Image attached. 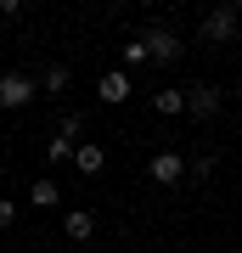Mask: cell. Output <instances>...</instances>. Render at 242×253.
<instances>
[{
    "instance_id": "obj_1",
    "label": "cell",
    "mask_w": 242,
    "mask_h": 253,
    "mask_svg": "<svg viewBox=\"0 0 242 253\" xmlns=\"http://www.w3.org/2000/svg\"><path fill=\"white\" fill-rule=\"evenodd\" d=\"M237 6H214V11H208V17H203V40H208V45H231V40H237Z\"/></svg>"
},
{
    "instance_id": "obj_2",
    "label": "cell",
    "mask_w": 242,
    "mask_h": 253,
    "mask_svg": "<svg viewBox=\"0 0 242 253\" xmlns=\"http://www.w3.org/2000/svg\"><path fill=\"white\" fill-rule=\"evenodd\" d=\"M141 45H146V56H152V62H175V56L186 51V45L169 34V28H146V34H141Z\"/></svg>"
},
{
    "instance_id": "obj_3",
    "label": "cell",
    "mask_w": 242,
    "mask_h": 253,
    "mask_svg": "<svg viewBox=\"0 0 242 253\" xmlns=\"http://www.w3.org/2000/svg\"><path fill=\"white\" fill-rule=\"evenodd\" d=\"M34 101V79L28 73H0V107H23Z\"/></svg>"
},
{
    "instance_id": "obj_4",
    "label": "cell",
    "mask_w": 242,
    "mask_h": 253,
    "mask_svg": "<svg viewBox=\"0 0 242 253\" xmlns=\"http://www.w3.org/2000/svg\"><path fill=\"white\" fill-rule=\"evenodd\" d=\"M186 113L192 118H214L220 113V90L214 84H186Z\"/></svg>"
},
{
    "instance_id": "obj_5",
    "label": "cell",
    "mask_w": 242,
    "mask_h": 253,
    "mask_svg": "<svg viewBox=\"0 0 242 253\" xmlns=\"http://www.w3.org/2000/svg\"><path fill=\"white\" fill-rule=\"evenodd\" d=\"M146 174H152L158 186H180V180H186V158H180V152H158Z\"/></svg>"
},
{
    "instance_id": "obj_6",
    "label": "cell",
    "mask_w": 242,
    "mask_h": 253,
    "mask_svg": "<svg viewBox=\"0 0 242 253\" xmlns=\"http://www.w3.org/2000/svg\"><path fill=\"white\" fill-rule=\"evenodd\" d=\"M130 90H135V84H130V73H124V68L101 73V84H96V96H101V101H113V107H118V101H130Z\"/></svg>"
},
{
    "instance_id": "obj_7",
    "label": "cell",
    "mask_w": 242,
    "mask_h": 253,
    "mask_svg": "<svg viewBox=\"0 0 242 253\" xmlns=\"http://www.w3.org/2000/svg\"><path fill=\"white\" fill-rule=\"evenodd\" d=\"M62 231L73 236V242H90V236H96V214H85V208H73V214L62 219Z\"/></svg>"
},
{
    "instance_id": "obj_8",
    "label": "cell",
    "mask_w": 242,
    "mask_h": 253,
    "mask_svg": "<svg viewBox=\"0 0 242 253\" xmlns=\"http://www.w3.org/2000/svg\"><path fill=\"white\" fill-rule=\"evenodd\" d=\"M73 163H79V169H85V174H101V169H107V152H101V146H96V141H85V146H79V152H73Z\"/></svg>"
},
{
    "instance_id": "obj_9",
    "label": "cell",
    "mask_w": 242,
    "mask_h": 253,
    "mask_svg": "<svg viewBox=\"0 0 242 253\" xmlns=\"http://www.w3.org/2000/svg\"><path fill=\"white\" fill-rule=\"evenodd\" d=\"M152 107L163 118H175V113H186V90H152Z\"/></svg>"
},
{
    "instance_id": "obj_10",
    "label": "cell",
    "mask_w": 242,
    "mask_h": 253,
    "mask_svg": "<svg viewBox=\"0 0 242 253\" xmlns=\"http://www.w3.org/2000/svg\"><path fill=\"white\" fill-rule=\"evenodd\" d=\"M73 152H79V141H62V135H51V146H45L51 163H62V158H73Z\"/></svg>"
},
{
    "instance_id": "obj_11",
    "label": "cell",
    "mask_w": 242,
    "mask_h": 253,
    "mask_svg": "<svg viewBox=\"0 0 242 253\" xmlns=\"http://www.w3.org/2000/svg\"><path fill=\"white\" fill-rule=\"evenodd\" d=\"M28 197H34L40 208H51L56 197H62V191H56V180H34V191H28Z\"/></svg>"
},
{
    "instance_id": "obj_12",
    "label": "cell",
    "mask_w": 242,
    "mask_h": 253,
    "mask_svg": "<svg viewBox=\"0 0 242 253\" xmlns=\"http://www.w3.org/2000/svg\"><path fill=\"white\" fill-rule=\"evenodd\" d=\"M141 62H152V56H146L141 40H130V45H124V68H141Z\"/></svg>"
},
{
    "instance_id": "obj_13",
    "label": "cell",
    "mask_w": 242,
    "mask_h": 253,
    "mask_svg": "<svg viewBox=\"0 0 242 253\" xmlns=\"http://www.w3.org/2000/svg\"><path fill=\"white\" fill-rule=\"evenodd\" d=\"M45 90H68V68H45Z\"/></svg>"
},
{
    "instance_id": "obj_14",
    "label": "cell",
    "mask_w": 242,
    "mask_h": 253,
    "mask_svg": "<svg viewBox=\"0 0 242 253\" xmlns=\"http://www.w3.org/2000/svg\"><path fill=\"white\" fill-rule=\"evenodd\" d=\"M79 129H85V118H79V113H68V118H62V129H56V135H62V141H73V135H79Z\"/></svg>"
},
{
    "instance_id": "obj_15",
    "label": "cell",
    "mask_w": 242,
    "mask_h": 253,
    "mask_svg": "<svg viewBox=\"0 0 242 253\" xmlns=\"http://www.w3.org/2000/svg\"><path fill=\"white\" fill-rule=\"evenodd\" d=\"M208 174H214V158H208V152H203L197 163H192V180H208Z\"/></svg>"
},
{
    "instance_id": "obj_16",
    "label": "cell",
    "mask_w": 242,
    "mask_h": 253,
    "mask_svg": "<svg viewBox=\"0 0 242 253\" xmlns=\"http://www.w3.org/2000/svg\"><path fill=\"white\" fill-rule=\"evenodd\" d=\"M11 219H17V208H11L6 197H0V225H11Z\"/></svg>"
},
{
    "instance_id": "obj_17",
    "label": "cell",
    "mask_w": 242,
    "mask_h": 253,
    "mask_svg": "<svg viewBox=\"0 0 242 253\" xmlns=\"http://www.w3.org/2000/svg\"><path fill=\"white\" fill-rule=\"evenodd\" d=\"M231 6H237V23H242V0H231Z\"/></svg>"
}]
</instances>
